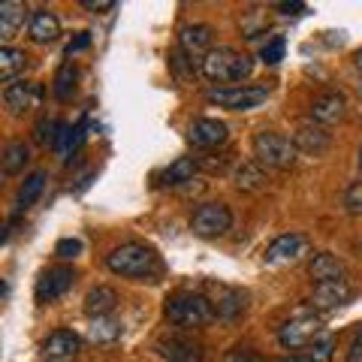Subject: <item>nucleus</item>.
<instances>
[{
	"label": "nucleus",
	"instance_id": "obj_1",
	"mask_svg": "<svg viewBox=\"0 0 362 362\" xmlns=\"http://www.w3.org/2000/svg\"><path fill=\"white\" fill-rule=\"evenodd\" d=\"M199 73L209 78L214 85H223V88H233L245 82L247 76L254 73V61L251 54H245L239 49H230V45H218L206 54V61L199 64Z\"/></svg>",
	"mask_w": 362,
	"mask_h": 362
},
{
	"label": "nucleus",
	"instance_id": "obj_2",
	"mask_svg": "<svg viewBox=\"0 0 362 362\" xmlns=\"http://www.w3.org/2000/svg\"><path fill=\"white\" fill-rule=\"evenodd\" d=\"M163 314L166 320L178 326V329H199V326H209L214 317V305L209 302V296L202 293H190V290H181L173 293L163 305Z\"/></svg>",
	"mask_w": 362,
	"mask_h": 362
},
{
	"label": "nucleus",
	"instance_id": "obj_3",
	"mask_svg": "<svg viewBox=\"0 0 362 362\" xmlns=\"http://www.w3.org/2000/svg\"><path fill=\"white\" fill-rule=\"evenodd\" d=\"M106 266H109V272H115L121 278L145 281V278L157 275L160 259H157L154 247L142 245V242H127V245H118L115 251L106 257Z\"/></svg>",
	"mask_w": 362,
	"mask_h": 362
},
{
	"label": "nucleus",
	"instance_id": "obj_4",
	"mask_svg": "<svg viewBox=\"0 0 362 362\" xmlns=\"http://www.w3.org/2000/svg\"><path fill=\"white\" fill-rule=\"evenodd\" d=\"M296 157L299 148L296 142L284 133H275V130H259L254 136V160L266 169H293L296 166Z\"/></svg>",
	"mask_w": 362,
	"mask_h": 362
},
{
	"label": "nucleus",
	"instance_id": "obj_5",
	"mask_svg": "<svg viewBox=\"0 0 362 362\" xmlns=\"http://www.w3.org/2000/svg\"><path fill=\"white\" fill-rule=\"evenodd\" d=\"M209 103L230 109V112H247L257 109L259 103L269 100V88L266 85H233V88H211L206 94Z\"/></svg>",
	"mask_w": 362,
	"mask_h": 362
},
{
	"label": "nucleus",
	"instance_id": "obj_6",
	"mask_svg": "<svg viewBox=\"0 0 362 362\" xmlns=\"http://www.w3.org/2000/svg\"><path fill=\"white\" fill-rule=\"evenodd\" d=\"M190 230L199 239H218L233 230V211L223 202H206L190 214Z\"/></svg>",
	"mask_w": 362,
	"mask_h": 362
},
{
	"label": "nucleus",
	"instance_id": "obj_7",
	"mask_svg": "<svg viewBox=\"0 0 362 362\" xmlns=\"http://www.w3.org/2000/svg\"><path fill=\"white\" fill-rule=\"evenodd\" d=\"M320 332H323L320 317H314V314H296L293 320H287L278 329V341H281V347H284V350H305Z\"/></svg>",
	"mask_w": 362,
	"mask_h": 362
},
{
	"label": "nucleus",
	"instance_id": "obj_8",
	"mask_svg": "<svg viewBox=\"0 0 362 362\" xmlns=\"http://www.w3.org/2000/svg\"><path fill=\"white\" fill-rule=\"evenodd\" d=\"M211 49H214V30L209 25H185L178 30V52L190 61V66H199Z\"/></svg>",
	"mask_w": 362,
	"mask_h": 362
},
{
	"label": "nucleus",
	"instance_id": "obj_9",
	"mask_svg": "<svg viewBox=\"0 0 362 362\" xmlns=\"http://www.w3.org/2000/svg\"><path fill=\"white\" fill-rule=\"evenodd\" d=\"M209 302L214 305V314L223 323H235L247 311V293H242L239 287L209 284Z\"/></svg>",
	"mask_w": 362,
	"mask_h": 362
},
{
	"label": "nucleus",
	"instance_id": "obj_10",
	"mask_svg": "<svg viewBox=\"0 0 362 362\" xmlns=\"http://www.w3.org/2000/svg\"><path fill=\"white\" fill-rule=\"evenodd\" d=\"M78 350H82V338L73 329H58L42 341L40 362H76Z\"/></svg>",
	"mask_w": 362,
	"mask_h": 362
},
{
	"label": "nucleus",
	"instance_id": "obj_11",
	"mask_svg": "<svg viewBox=\"0 0 362 362\" xmlns=\"http://www.w3.org/2000/svg\"><path fill=\"white\" fill-rule=\"evenodd\" d=\"M308 254V239L302 233H284L266 247V263L269 266H290Z\"/></svg>",
	"mask_w": 362,
	"mask_h": 362
},
{
	"label": "nucleus",
	"instance_id": "obj_12",
	"mask_svg": "<svg viewBox=\"0 0 362 362\" xmlns=\"http://www.w3.org/2000/svg\"><path fill=\"white\" fill-rule=\"evenodd\" d=\"M354 299V290H350L347 281H326V284H314V293H311V311H320V314H329V311H338Z\"/></svg>",
	"mask_w": 362,
	"mask_h": 362
},
{
	"label": "nucleus",
	"instance_id": "obj_13",
	"mask_svg": "<svg viewBox=\"0 0 362 362\" xmlns=\"http://www.w3.org/2000/svg\"><path fill=\"white\" fill-rule=\"evenodd\" d=\"M293 142H296V148L302 154H311V157H323L326 151H329V145H332V136L329 130L323 127V124H317V121H299V127L296 133H293Z\"/></svg>",
	"mask_w": 362,
	"mask_h": 362
},
{
	"label": "nucleus",
	"instance_id": "obj_14",
	"mask_svg": "<svg viewBox=\"0 0 362 362\" xmlns=\"http://www.w3.org/2000/svg\"><path fill=\"white\" fill-rule=\"evenodd\" d=\"M4 103L13 115H21V112H30V109H40L42 103V85L40 82H16L4 90Z\"/></svg>",
	"mask_w": 362,
	"mask_h": 362
},
{
	"label": "nucleus",
	"instance_id": "obj_15",
	"mask_svg": "<svg viewBox=\"0 0 362 362\" xmlns=\"http://www.w3.org/2000/svg\"><path fill=\"white\" fill-rule=\"evenodd\" d=\"M311 121L323 124V127H329V124H338L344 118L347 112V97L341 94V90H323V94L314 97L311 103Z\"/></svg>",
	"mask_w": 362,
	"mask_h": 362
},
{
	"label": "nucleus",
	"instance_id": "obj_16",
	"mask_svg": "<svg viewBox=\"0 0 362 362\" xmlns=\"http://www.w3.org/2000/svg\"><path fill=\"white\" fill-rule=\"evenodd\" d=\"M73 284H76V272L66 269V266L42 272L40 281H37V302H54V299H61Z\"/></svg>",
	"mask_w": 362,
	"mask_h": 362
},
{
	"label": "nucleus",
	"instance_id": "obj_17",
	"mask_svg": "<svg viewBox=\"0 0 362 362\" xmlns=\"http://www.w3.org/2000/svg\"><path fill=\"white\" fill-rule=\"evenodd\" d=\"M226 136H230L226 133V124L218 118H197L187 127V139L197 148H218V145L226 142Z\"/></svg>",
	"mask_w": 362,
	"mask_h": 362
},
{
	"label": "nucleus",
	"instance_id": "obj_18",
	"mask_svg": "<svg viewBox=\"0 0 362 362\" xmlns=\"http://www.w3.org/2000/svg\"><path fill=\"white\" fill-rule=\"evenodd\" d=\"M308 275L314 284H326V281H347V266L329 251H320L311 257L308 263Z\"/></svg>",
	"mask_w": 362,
	"mask_h": 362
},
{
	"label": "nucleus",
	"instance_id": "obj_19",
	"mask_svg": "<svg viewBox=\"0 0 362 362\" xmlns=\"http://www.w3.org/2000/svg\"><path fill=\"white\" fill-rule=\"evenodd\" d=\"M28 33L33 42L40 45H49L61 37V21L52 9H33L30 13V21H28Z\"/></svg>",
	"mask_w": 362,
	"mask_h": 362
},
{
	"label": "nucleus",
	"instance_id": "obj_20",
	"mask_svg": "<svg viewBox=\"0 0 362 362\" xmlns=\"http://www.w3.org/2000/svg\"><path fill=\"white\" fill-rule=\"evenodd\" d=\"M157 350L169 362H202V347L187 341V338H163V341H157Z\"/></svg>",
	"mask_w": 362,
	"mask_h": 362
},
{
	"label": "nucleus",
	"instance_id": "obj_21",
	"mask_svg": "<svg viewBox=\"0 0 362 362\" xmlns=\"http://www.w3.org/2000/svg\"><path fill=\"white\" fill-rule=\"evenodd\" d=\"M197 173H199V163L194 160V157H178V160H173L160 175H157V185L160 187H178V185L194 181Z\"/></svg>",
	"mask_w": 362,
	"mask_h": 362
},
{
	"label": "nucleus",
	"instance_id": "obj_22",
	"mask_svg": "<svg viewBox=\"0 0 362 362\" xmlns=\"http://www.w3.org/2000/svg\"><path fill=\"white\" fill-rule=\"evenodd\" d=\"M233 181L239 190H245V194H257V190H263L269 185V175H266V166H259L257 160H245V163L235 166Z\"/></svg>",
	"mask_w": 362,
	"mask_h": 362
},
{
	"label": "nucleus",
	"instance_id": "obj_23",
	"mask_svg": "<svg viewBox=\"0 0 362 362\" xmlns=\"http://www.w3.org/2000/svg\"><path fill=\"white\" fill-rule=\"evenodd\" d=\"M25 70H28V54L21 49H13V45H4L0 49V82L6 88L16 85V78L25 76Z\"/></svg>",
	"mask_w": 362,
	"mask_h": 362
},
{
	"label": "nucleus",
	"instance_id": "obj_24",
	"mask_svg": "<svg viewBox=\"0 0 362 362\" xmlns=\"http://www.w3.org/2000/svg\"><path fill=\"white\" fill-rule=\"evenodd\" d=\"M124 335V323L118 320V317H90V326H88V338L94 344H112L118 341V338Z\"/></svg>",
	"mask_w": 362,
	"mask_h": 362
},
{
	"label": "nucleus",
	"instance_id": "obj_25",
	"mask_svg": "<svg viewBox=\"0 0 362 362\" xmlns=\"http://www.w3.org/2000/svg\"><path fill=\"white\" fill-rule=\"evenodd\" d=\"M118 302H121L118 293L103 284V287H94V290H90L88 296H85V311H88L90 317H109L112 311L118 308Z\"/></svg>",
	"mask_w": 362,
	"mask_h": 362
},
{
	"label": "nucleus",
	"instance_id": "obj_26",
	"mask_svg": "<svg viewBox=\"0 0 362 362\" xmlns=\"http://www.w3.org/2000/svg\"><path fill=\"white\" fill-rule=\"evenodd\" d=\"M25 4H18V0H6V4H0V37L4 40H13L18 28L25 25Z\"/></svg>",
	"mask_w": 362,
	"mask_h": 362
},
{
	"label": "nucleus",
	"instance_id": "obj_27",
	"mask_svg": "<svg viewBox=\"0 0 362 362\" xmlns=\"http://www.w3.org/2000/svg\"><path fill=\"white\" fill-rule=\"evenodd\" d=\"M28 163H30V145H25V142H9L4 148V157H0L4 175H18Z\"/></svg>",
	"mask_w": 362,
	"mask_h": 362
},
{
	"label": "nucleus",
	"instance_id": "obj_28",
	"mask_svg": "<svg viewBox=\"0 0 362 362\" xmlns=\"http://www.w3.org/2000/svg\"><path fill=\"white\" fill-rule=\"evenodd\" d=\"M42 187H45V173H33L25 185H21V190H18V199H16V214H21V211H28L33 202H37V197L42 194Z\"/></svg>",
	"mask_w": 362,
	"mask_h": 362
},
{
	"label": "nucleus",
	"instance_id": "obj_29",
	"mask_svg": "<svg viewBox=\"0 0 362 362\" xmlns=\"http://www.w3.org/2000/svg\"><path fill=\"white\" fill-rule=\"evenodd\" d=\"M335 347H338L335 335L332 332H320L308 347H305V356H308L311 362H332Z\"/></svg>",
	"mask_w": 362,
	"mask_h": 362
},
{
	"label": "nucleus",
	"instance_id": "obj_30",
	"mask_svg": "<svg viewBox=\"0 0 362 362\" xmlns=\"http://www.w3.org/2000/svg\"><path fill=\"white\" fill-rule=\"evenodd\" d=\"M76 66H73V61H66L61 70H58V76H54V82H52V94L61 100H70L73 97V90H76Z\"/></svg>",
	"mask_w": 362,
	"mask_h": 362
},
{
	"label": "nucleus",
	"instance_id": "obj_31",
	"mask_svg": "<svg viewBox=\"0 0 362 362\" xmlns=\"http://www.w3.org/2000/svg\"><path fill=\"white\" fill-rule=\"evenodd\" d=\"M284 37H272L266 45H263V52H259V58H263V64L269 66H275L278 61H284Z\"/></svg>",
	"mask_w": 362,
	"mask_h": 362
},
{
	"label": "nucleus",
	"instance_id": "obj_32",
	"mask_svg": "<svg viewBox=\"0 0 362 362\" xmlns=\"http://www.w3.org/2000/svg\"><path fill=\"white\" fill-rule=\"evenodd\" d=\"M223 362H266V359L251 347H233V350H226Z\"/></svg>",
	"mask_w": 362,
	"mask_h": 362
},
{
	"label": "nucleus",
	"instance_id": "obj_33",
	"mask_svg": "<svg viewBox=\"0 0 362 362\" xmlns=\"http://www.w3.org/2000/svg\"><path fill=\"white\" fill-rule=\"evenodd\" d=\"M344 206H347L350 214H362V181H356V185H350V187H347Z\"/></svg>",
	"mask_w": 362,
	"mask_h": 362
},
{
	"label": "nucleus",
	"instance_id": "obj_34",
	"mask_svg": "<svg viewBox=\"0 0 362 362\" xmlns=\"http://www.w3.org/2000/svg\"><path fill=\"white\" fill-rule=\"evenodd\" d=\"M54 254H58L61 259L78 257V254H82V242H78V239H61L58 245H54Z\"/></svg>",
	"mask_w": 362,
	"mask_h": 362
},
{
	"label": "nucleus",
	"instance_id": "obj_35",
	"mask_svg": "<svg viewBox=\"0 0 362 362\" xmlns=\"http://www.w3.org/2000/svg\"><path fill=\"white\" fill-rule=\"evenodd\" d=\"M82 6L88 9V13H112L118 4L115 0H82Z\"/></svg>",
	"mask_w": 362,
	"mask_h": 362
},
{
	"label": "nucleus",
	"instance_id": "obj_36",
	"mask_svg": "<svg viewBox=\"0 0 362 362\" xmlns=\"http://www.w3.org/2000/svg\"><path fill=\"white\" fill-rule=\"evenodd\" d=\"M347 362H362V329L354 335V341H350V350H347Z\"/></svg>",
	"mask_w": 362,
	"mask_h": 362
},
{
	"label": "nucleus",
	"instance_id": "obj_37",
	"mask_svg": "<svg viewBox=\"0 0 362 362\" xmlns=\"http://www.w3.org/2000/svg\"><path fill=\"white\" fill-rule=\"evenodd\" d=\"M88 45H90V33L85 30V33H78V37L70 42V45H66V54H70V58H73V54L76 52H82V49H88Z\"/></svg>",
	"mask_w": 362,
	"mask_h": 362
},
{
	"label": "nucleus",
	"instance_id": "obj_38",
	"mask_svg": "<svg viewBox=\"0 0 362 362\" xmlns=\"http://www.w3.org/2000/svg\"><path fill=\"white\" fill-rule=\"evenodd\" d=\"M278 9H281V13H293V16H299V13H305V9H308V6H305V4H278Z\"/></svg>",
	"mask_w": 362,
	"mask_h": 362
},
{
	"label": "nucleus",
	"instance_id": "obj_39",
	"mask_svg": "<svg viewBox=\"0 0 362 362\" xmlns=\"http://www.w3.org/2000/svg\"><path fill=\"white\" fill-rule=\"evenodd\" d=\"M52 127H54V124L40 121V124H37V142H45V139H49V136H45V130H52Z\"/></svg>",
	"mask_w": 362,
	"mask_h": 362
},
{
	"label": "nucleus",
	"instance_id": "obj_40",
	"mask_svg": "<svg viewBox=\"0 0 362 362\" xmlns=\"http://www.w3.org/2000/svg\"><path fill=\"white\" fill-rule=\"evenodd\" d=\"M281 362H311V359H308V356H305V354H302V356H284V359H281Z\"/></svg>",
	"mask_w": 362,
	"mask_h": 362
},
{
	"label": "nucleus",
	"instance_id": "obj_41",
	"mask_svg": "<svg viewBox=\"0 0 362 362\" xmlns=\"http://www.w3.org/2000/svg\"><path fill=\"white\" fill-rule=\"evenodd\" d=\"M354 64H356L359 70H362V49H356V54H354Z\"/></svg>",
	"mask_w": 362,
	"mask_h": 362
},
{
	"label": "nucleus",
	"instance_id": "obj_42",
	"mask_svg": "<svg viewBox=\"0 0 362 362\" xmlns=\"http://www.w3.org/2000/svg\"><path fill=\"white\" fill-rule=\"evenodd\" d=\"M359 173H362V151H359Z\"/></svg>",
	"mask_w": 362,
	"mask_h": 362
}]
</instances>
